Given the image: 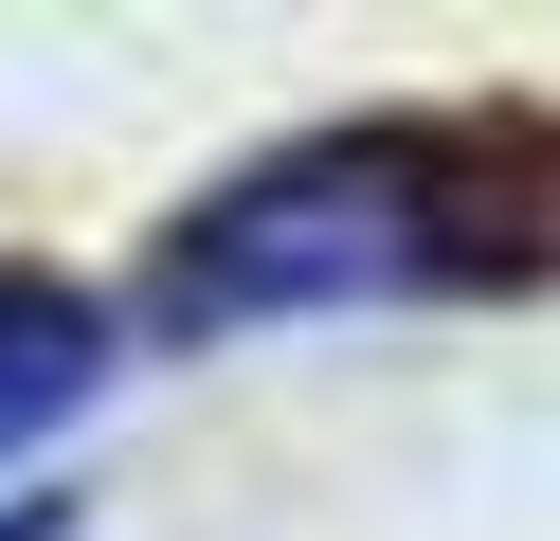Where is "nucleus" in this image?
I'll list each match as a JSON object with an SVG mask.
<instances>
[{
    "label": "nucleus",
    "instance_id": "1",
    "mask_svg": "<svg viewBox=\"0 0 560 541\" xmlns=\"http://www.w3.org/2000/svg\"><path fill=\"white\" fill-rule=\"evenodd\" d=\"M560 271V127H326L163 235V325H307V307H434V289Z\"/></svg>",
    "mask_w": 560,
    "mask_h": 541
},
{
    "label": "nucleus",
    "instance_id": "2",
    "mask_svg": "<svg viewBox=\"0 0 560 541\" xmlns=\"http://www.w3.org/2000/svg\"><path fill=\"white\" fill-rule=\"evenodd\" d=\"M91 379H109V307L55 271H0V451H37Z\"/></svg>",
    "mask_w": 560,
    "mask_h": 541
},
{
    "label": "nucleus",
    "instance_id": "3",
    "mask_svg": "<svg viewBox=\"0 0 560 541\" xmlns=\"http://www.w3.org/2000/svg\"><path fill=\"white\" fill-rule=\"evenodd\" d=\"M0 541H73V505H55V487H37V505H0Z\"/></svg>",
    "mask_w": 560,
    "mask_h": 541
}]
</instances>
